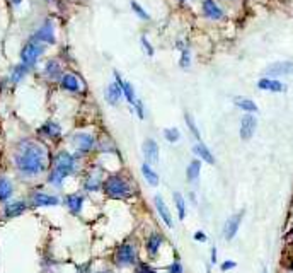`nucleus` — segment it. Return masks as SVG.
Here are the masks:
<instances>
[{
    "mask_svg": "<svg viewBox=\"0 0 293 273\" xmlns=\"http://www.w3.org/2000/svg\"><path fill=\"white\" fill-rule=\"evenodd\" d=\"M199 172H201V162L196 159V161H193L191 164H189V168L186 169V178H188V181H196L199 176Z\"/></svg>",
    "mask_w": 293,
    "mask_h": 273,
    "instance_id": "c85d7f7f",
    "label": "nucleus"
},
{
    "mask_svg": "<svg viewBox=\"0 0 293 273\" xmlns=\"http://www.w3.org/2000/svg\"><path fill=\"white\" fill-rule=\"evenodd\" d=\"M101 273H111V272H101Z\"/></svg>",
    "mask_w": 293,
    "mask_h": 273,
    "instance_id": "49530a36",
    "label": "nucleus"
},
{
    "mask_svg": "<svg viewBox=\"0 0 293 273\" xmlns=\"http://www.w3.org/2000/svg\"><path fill=\"white\" fill-rule=\"evenodd\" d=\"M140 41H142V46H143V51L148 55V57H154V48H152V44L148 43L147 36H142L140 38Z\"/></svg>",
    "mask_w": 293,
    "mask_h": 273,
    "instance_id": "c9c22d12",
    "label": "nucleus"
},
{
    "mask_svg": "<svg viewBox=\"0 0 293 273\" xmlns=\"http://www.w3.org/2000/svg\"><path fill=\"white\" fill-rule=\"evenodd\" d=\"M195 239H196V241H201V243H205V241H206L205 232H201V231H198V232L195 234Z\"/></svg>",
    "mask_w": 293,
    "mask_h": 273,
    "instance_id": "ea45409f",
    "label": "nucleus"
},
{
    "mask_svg": "<svg viewBox=\"0 0 293 273\" xmlns=\"http://www.w3.org/2000/svg\"><path fill=\"white\" fill-rule=\"evenodd\" d=\"M82 203H84V196H82V195H68L67 196V207L70 209L72 213L80 212Z\"/></svg>",
    "mask_w": 293,
    "mask_h": 273,
    "instance_id": "393cba45",
    "label": "nucleus"
},
{
    "mask_svg": "<svg viewBox=\"0 0 293 273\" xmlns=\"http://www.w3.org/2000/svg\"><path fill=\"white\" fill-rule=\"evenodd\" d=\"M75 171V157L68 152L61 150L55 155L53 159V169H51L50 176H48V183L53 186H61L67 176H70Z\"/></svg>",
    "mask_w": 293,
    "mask_h": 273,
    "instance_id": "f03ea898",
    "label": "nucleus"
},
{
    "mask_svg": "<svg viewBox=\"0 0 293 273\" xmlns=\"http://www.w3.org/2000/svg\"><path fill=\"white\" fill-rule=\"evenodd\" d=\"M182 68H188L191 65V53H189L188 48H182V53H181V62H179Z\"/></svg>",
    "mask_w": 293,
    "mask_h": 273,
    "instance_id": "f704fd0d",
    "label": "nucleus"
},
{
    "mask_svg": "<svg viewBox=\"0 0 293 273\" xmlns=\"http://www.w3.org/2000/svg\"><path fill=\"white\" fill-rule=\"evenodd\" d=\"M164 137L167 142H171V144H174V142H177L179 138H181V132H179L177 128H165L164 130Z\"/></svg>",
    "mask_w": 293,
    "mask_h": 273,
    "instance_id": "2f4dec72",
    "label": "nucleus"
},
{
    "mask_svg": "<svg viewBox=\"0 0 293 273\" xmlns=\"http://www.w3.org/2000/svg\"><path fill=\"white\" fill-rule=\"evenodd\" d=\"M44 75H46L48 79H51V81H57V79H60L61 75V65L58 60H48L46 65H44Z\"/></svg>",
    "mask_w": 293,
    "mask_h": 273,
    "instance_id": "aec40b11",
    "label": "nucleus"
},
{
    "mask_svg": "<svg viewBox=\"0 0 293 273\" xmlns=\"http://www.w3.org/2000/svg\"><path fill=\"white\" fill-rule=\"evenodd\" d=\"M263 273H268V270H266V268H264V270H263Z\"/></svg>",
    "mask_w": 293,
    "mask_h": 273,
    "instance_id": "c03bdc74",
    "label": "nucleus"
},
{
    "mask_svg": "<svg viewBox=\"0 0 293 273\" xmlns=\"http://www.w3.org/2000/svg\"><path fill=\"white\" fill-rule=\"evenodd\" d=\"M235 261H225V263L222 265V270L227 272V270H232V268H235Z\"/></svg>",
    "mask_w": 293,
    "mask_h": 273,
    "instance_id": "58836bf2",
    "label": "nucleus"
},
{
    "mask_svg": "<svg viewBox=\"0 0 293 273\" xmlns=\"http://www.w3.org/2000/svg\"><path fill=\"white\" fill-rule=\"evenodd\" d=\"M184 120H186V123H188V126H189V130H191V133L196 137V140L201 142V137H199V132H198V128H196V123L193 122V118H191V115H189V113H186V115H184Z\"/></svg>",
    "mask_w": 293,
    "mask_h": 273,
    "instance_id": "72a5a7b5",
    "label": "nucleus"
},
{
    "mask_svg": "<svg viewBox=\"0 0 293 273\" xmlns=\"http://www.w3.org/2000/svg\"><path fill=\"white\" fill-rule=\"evenodd\" d=\"M104 186V193L109 198H128L132 195V188L130 185L118 174H113L102 183Z\"/></svg>",
    "mask_w": 293,
    "mask_h": 273,
    "instance_id": "7ed1b4c3",
    "label": "nucleus"
},
{
    "mask_svg": "<svg viewBox=\"0 0 293 273\" xmlns=\"http://www.w3.org/2000/svg\"><path fill=\"white\" fill-rule=\"evenodd\" d=\"M41 133H44L46 137H50V138H58L61 135V128H60V125L58 123H55V122H48V123H44L43 126H41V130H39Z\"/></svg>",
    "mask_w": 293,
    "mask_h": 273,
    "instance_id": "5701e85b",
    "label": "nucleus"
},
{
    "mask_svg": "<svg viewBox=\"0 0 293 273\" xmlns=\"http://www.w3.org/2000/svg\"><path fill=\"white\" fill-rule=\"evenodd\" d=\"M154 203H155V209H157L158 215H160V219L165 222V226H167V227L174 226V222H172V215H171V212H169V209H167V205H165L164 200H162L160 196L157 195L154 198Z\"/></svg>",
    "mask_w": 293,
    "mask_h": 273,
    "instance_id": "2eb2a0df",
    "label": "nucleus"
},
{
    "mask_svg": "<svg viewBox=\"0 0 293 273\" xmlns=\"http://www.w3.org/2000/svg\"><path fill=\"white\" fill-rule=\"evenodd\" d=\"M27 72H29V68H27L26 65H22V63L16 65V67L12 68V72H10V82H12V84H19V82L27 75Z\"/></svg>",
    "mask_w": 293,
    "mask_h": 273,
    "instance_id": "b1692460",
    "label": "nucleus"
},
{
    "mask_svg": "<svg viewBox=\"0 0 293 273\" xmlns=\"http://www.w3.org/2000/svg\"><path fill=\"white\" fill-rule=\"evenodd\" d=\"M256 126H257V120L254 118L253 115H244L242 120H240V138L242 140H249L253 138L254 132H256Z\"/></svg>",
    "mask_w": 293,
    "mask_h": 273,
    "instance_id": "0eeeda50",
    "label": "nucleus"
},
{
    "mask_svg": "<svg viewBox=\"0 0 293 273\" xmlns=\"http://www.w3.org/2000/svg\"><path fill=\"white\" fill-rule=\"evenodd\" d=\"M10 2H12V5H20V2H22V0H10Z\"/></svg>",
    "mask_w": 293,
    "mask_h": 273,
    "instance_id": "37998d69",
    "label": "nucleus"
},
{
    "mask_svg": "<svg viewBox=\"0 0 293 273\" xmlns=\"http://www.w3.org/2000/svg\"><path fill=\"white\" fill-rule=\"evenodd\" d=\"M14 186L7 178H0V202H5L12 196Z\"/></svg>",
    "mask_w": 293,
    "mask_h": 273,
    "instance_id": "a878e982",
    "label": "nucleus"
},
{
    "mask_svg": "<svg viewBox=\"0 0 293 273\" xmlns=\"http://www.w3.org/2000/svg\"><path fill=\"white\" fill-rule=\"evenodd\" d=\"M43 53H44V44L38 43L34 40H29L22 46V50H20V63L26 65L27 68H33Z\"/></svg>",
    "mask_w": 293,
    "mask_h": 273,
    "instance_id": "20e7f679",
    "label": "nucleus"
},
{
    "mask_svg": "<svg viewBox=\"0 0 293 273\" xmlns=\"http://www.w3.org/2000/svg\"><path fill=\"white\" fill-rule=\"evenodd\" d=\"M142 174H143V178L147 179V183L150 186H157L158 185V174L150 168V166L147 164V162H145V164H142Z\"/></svg>",
    "mask_w": 293,
    "mask_h": 273,
    "instance_id": "bb28decb",
    "label": "nucleus"
},
{
    "mask_svg": "<svg viewBox=\"0 0 293 273\" xmlns=\"http://www.w3.org/2000/svg\"><path fill=\"white\" fill-rule=\"evenodd\" d=\"M292 234H293V232H292Z\"/></svg>",
    "mask_w": 293,
    "mask_h": 273,
    "instance_id": "de8ad7c7",
    "label": "nucleus"
},
{
    "mask_svg": "<svg viewBox=\"0 0 293 273\" xmlns=\"http://www.w3.org/2000/svg\"><path fill=\"white\" fill-rule=\"evenodd\" d=\"M106 101L109 103V105L116 106L119 103V99L123 98V92H121V87H119L116 82H113V84L108 85V89H106V94H104Z\"/></svg>",
    "mask_w": 293,
    "mask_h": 273,
    "instance_id": "6ab92c4d",
    "label": "nucleus"
},
{
    "mask_svg": "<svg viewBox=\"0 0 293 273\" xmlns=\"http://www.w3.org/2000/svg\"><path fill=\"white\" fill-rule=\"evenodd\" d=\"M16 169L24 176H38L48 168V150L39 142L24 138L17 144L14 152Z\"/></svg>",
    "mask_w": 293,
    "mask_h": 273,
    "instance_id": "f257e3e1",
    "label": "nucleus"
},
{
    "mask_svg": "<svg viewBox=\"0 0 293 273\" xmlns=\"http://www.w3.org/2000/svg\"><path fill=\"white\" fill-rule=\"evenodd\" d=\"M240 220H242V213H237V215L230 217V219L227 220L225 229H223V232H225V239L232 241L234 237H235L237 231H239V226H240Z\"/></svg>",
    "mask_w": 293,
    "mask_h": 273,
    "instance_id": "f3484780",
    "label": "nucleus"
},
{
    "mask_svg": "<svg viewBox=\"0 0 293 273\" xmlns=\"http://www.w3.org/2000/svg\"><path fill=\"white\" fill-rule=\"evenodd\" d=\"M235 106L237 108H240L242 111L246 113H256L257 111V105L254 101H251V99H246V98H237L235 99Z\"/></svg>",
    "mask_w": 293,
    "mask_h": 273,
    "instance_id": "cd10ccee",
    "label": "nucleus"
},
{
    "mask_svg": "<svg viewBox=\"0 0 293 273\" xmlns=\"http://www.w3.org/2000/svg\"><path fill=\"white\" fill-rule=\"evenodd\" d=\"M116 265L121 268H126V267H133L137 263V250L133 244L130 243H125L116 250Z\"/></svg>",
    "mask_w": 293,
    "mask_h": 273,
    "instance_id": "39448f33",
    "label": "nucleus"
},
{
    "mask_svg": "<svg viewBox=\"0 0 293 273\" xmlns=\"http://www.w3.org/2000/svg\"><path fill=\"white\" fill-rule=\"evenodd\" d=\"M293 72V63L292 62H276V63H271L266 68V74L270 77H280V75H288Z\"/></svg>",
    "mask_w": 293,
    "mask_h": 273,
    "instance_id": "f8f14e48",
    "label": "nucleus"
},
{
    "mask_svg": "<svg viewBox=\"0 0 293 273\" xmlns=\"http://www.w3.org/2000/svg\"><path fill=\"white\" fill-rule=\"evenodd\" d=\"M201 9H203L205 17H208V19H212V21H218L223 17V10L220 9L218 3H216L215 0H203Z\"/></svg>",
    "mask_w": 293,
    "mask_h": 273,
    "instance_id": "9b49d317",
    "label": "nucleus"
},
{
    "mask_svg": "<svg viewBox=\"0 0 293 273\" xmlns=\"http://www.w3.org/2000/svg\"><path fill=\"white\" fill-rule=\"evenodd\" d=\"M99 188H101V179H99V176L94 174L85 179V189H87V191H98Z\"/></svg>",
    "mask_w": 293,
    "mask_h": 273,
    "instance_id": "7c9ffc66",
    "label": "nucleus"
},
{
    "mask_svg": "<svg viewBox=\"0 0 293 273\" xmlns=\"http://www.w3.org/2000/svg\"><path fill=\"white\" fill-rule=\"evenodd\" d=\"M193 152H195L198 157H201L205 162H208V164H213V162H215V157L212 155V152H210L208 147H206V145H203L201 142H198V144L193 147Z\"/></svg>",
    "mask_w": 293,
    "mask_h": 273,
    "instance_id": "4be33fe9",
    "label": "nucleus"
},
{
    "mask_svg": "<svg viewBox=\"0 0 293 273\" xmlns=\"http://www.w3.org/2000/svg\"><path fill=\"white\" fill-rule=\"evenodd\" d=\"M137 273H157V272L152 270V268H148V267H142V268H138V272Z\"/></svg>",
    "mask_w": 293,
    "mask_h": 273,
    "instance_id": "a19ab883",
    "label": "nucleus"
},
{
    "mask_svg": "<svg viewBox=\"0 0 293 273\" xmlns=\"http://www.w3.org/2000/svg\"><path fill=\"white\" fill-rule=\"evenodd\" d=\"M212 263H216V248L212 250Z\"/></svg>",
    "mask_w": 293,
    "mask_h": 273,
    "instance_id": "79ce46f5",
    "label": "nucleus"
},
{
    "mask_svg": "<svg viewBox=\"0 0 293 273\" xmlns=\"http://www.w3.org/2000/svg\"><path fill=\"white\" fill-rule=\"evenodd\" d=\"M31 40L38 41V43H48V44H53L55 43V27L50 21L43 24L41 27H38V31L33 34Z\"/></svg>",
    "mask_w": 293,
    "mask_h": 273,
    "instance_id": "423d86ee",
    "label": "nucleus"
},
{
    "mask_svg": "<svg viewBox=\"0 0 293 273\" xmlns=\"http://www.w3.org/2000/svg\"><path fill=\"white\" fill-rule=\"evenodd\" d=\"M174 203H176V210H177L179 219L182 220L186 217V202H184V198L181 196V193H177V191L174 193Z\"/></svg>",
    "mask_w": 293,
    "mask_h": 273,
    "instance_id": "c756f323",
    "label": "nucleus"
},
{
    "mask_svg": "<svg viewBox=\"0 0 293 273\" xmlns=\"http://www.w3.org/2000/svg\"><path fill=\"white\" fill-rule=\"evenodd\" d=\"M143 155H145L147 162L157 164V162H158V145H157V142L152 140V138H147L145 144H143Z\"/></svg>",
    "mask_w": 293,
    "mask_h": 273,
    "instance_id": "4468645a",
    "label": "nucleus"
},
{
    "mask_svg": "<svg viewBox=\"0 0 293 273\" xmlns=\"http://www.w3.org/2000/svg\"><path fill=\"white\" fill-rule=\"evenodd\" d=\"M162 243H164V239H162L160 234H157V232L150 234V236L147 237V244H145V246H147V251H148V254H152V256H155V254L158 253V250H160Z\"/></svg>",
    "mask_w": 293,
    "mask_h": 273,
    "instance_id": "412c9836",
    "label": "nucleus"
},
{
    "mask_svg": "<svg viewBox=\"0 0 293 273\" xmlns=\"http://www.w3.org/2000/svg\"><path fill=\"white\" fill-rule=\"evenodd\" d=\"M179 2H188V0H179Z\"/></svg>",
    "mask_w": 293,
    "mask_h": 273,
    "instance_id": "a18cd8bd",
    "label": "nucleus"
},
{
    "mask_svg": "<svg viewBox=\"0 0 293 273\" xmlns=\"http://www.w3.org/2000/svg\"><path fill=\"white\" fill-rule=\"evenodd\" d=\"M60 85L61 89L68 92H78L80 91V81L75 77L74 74H63L60 77Z\"/></svg>",
    "mask_w": 293,
    "mask_h": 273,
    "instance_id": "dca6fc26",
    "label": "nucleus"
},
{
    "mask_svg": "<svg viewBox=\"0 0 293 273\" xmlns=\"http://www.w3.org/2000/svg\"><path fill=\"white\" fill-rule=\"evenodd\" d=\"M115 79H116V84L121 87V92H123V96L126 98V101H128L130 105H135V103H137V96H135V89H133V85L130 84V82L123 81L121 75H119L118 72H115Z\"/></svg>",
    "mask_w": 293,
    "mask_h": 273,
    "instance_id": "ddd939ff",
    "label": "nucleus"
},
{
    "mask_svg": "<svg viewBox=\"0 0 293 273\" xmlns=\"http://www.w3.org/2000/svg\"><path fill=\"white\" fill-rule=\"evenodd\" d=\"M132 9H133V12H135L137 16L140 17V19H143V21H148V19H150V16L147 14V10L143 9V7L140 5L138 2H135V0L132 2Z\"/></svg>",
    "mask_w": 293,
    "mask_h": 273,
    "instance_id": "473e14b6",
    "label": "nucleus"
},
{
    "mask_svg": "<svg viewBox=\"0 0 293 273\" xmlns=\"http://www.w3.org/2000/svg\"><path fill=\"white\" fill-rule=\"evenodd\" d=\"M74 145L77 148V152H82V154H87V152L92 150V147L96 145V138L89 133H77L74 135Z\"/></svg>",
    "mask_w": 293,
    "mask_h": 273,
    "instance_id": "1a4fd4ad",
    "label": "nucleus"
},
{
    "mask_svg": "<svg viewBox=\"0 0 293 273\" xmlns=\"http://www.w3.org/2000/svg\"><path fill=\"white\" fill-rule=\"evenodd\" d=\"M257 87L263 89V91H271V92H283L285 91V84L276 79H261L257 82Z\"/></svg>",
    "mask_w": 293,
    "mask_h": 273,
    "instance_id": "a211bd4d",
    "label": "nucleus"
},
{
    "mask_svg": "<svg viewBox=\"0 0 293 273\" xmlns=\"http://www.w3.org/2000/svg\"><path fill=\"white\" fill-rule=\"evenodd\" d=\"M60 203V198L48 193H33L31 195V205L39 209V207H55Z\"/></svg>",
    "mask_w": 293,
    "mask_h": 273,
    "instance_id": "6e6552de",
    "label": "nucleus"
},
{
    "mask_svg": "<svg viewBox=\"0 0 293 273\" xmlns=\"http://www.w3.org/2000/svg\"><path fill=\"white\" fill-rule=\"evenodd\" d=\"M169 273H182V267L179 261H176V263H172L171 267H169Z\"/></svg>",
    "mask_w": 293,
    "mask_h": 273,
    "instance_id": "e433bc0d",
    "label": "nucleus"
},
{
    "mask_svg": "<svg viewBox=\"0 0 293 273\" xmlns=\"http://www.w3.org/2000/svg\"><path fill=\"white\" fill-rule=\"evenodd\" d=\"M133 106H135V109H137V113H138L140 118H143V116H145V113H143V103L137 99V103H135Z\"/></svg>",
    "mask_w": 293,
    "mask_h": 273,
    "instance_id": "4c0bfd02",
    "label": "nucleus"
},
{
    "mask_svg": "<svg viewBox=\"0 0 293 273\" xmlns=\"http://www.w3.org/2000/svg\"><path fill=\"white\" fill-rule=\"evenodd\" d=\"M27 210V203L22 202V200H14V202H9L3 209V215L7 219H14V217L22 215L24 212Z\"/></svg>",
    "mask_w": 293,
    "mask_h": 273,
    "instance_id": "9d476101",
    "label": "nucleus"
}]
</instances>
